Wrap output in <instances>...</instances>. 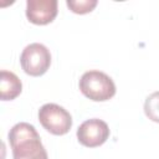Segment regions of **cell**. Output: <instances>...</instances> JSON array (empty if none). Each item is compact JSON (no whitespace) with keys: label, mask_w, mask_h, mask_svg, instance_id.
Returning a JSON list of instances; mask_svg holds the SVG:
<instances>
[{"label":"cell","mask_w":159,"mask_h":159,"mask_svg":"<svg viewBox=\"0 0 159 159\" xmlns=\"http://www.w3.org/2000/svg\"><path fill=\"white\" fill-rule=\"evenodd\" d=\"M144 113L150 120L159 123V91L147 97L144 102Z\"/></svg>","instance_id":"8"},{"label":"cell","mask_w":159,"mask_h":159,"mask_svg":"<svg viewBox=\"0 0 159 159\" xmlns=\"http://www.w3.org/2000/svg\"><path fill=\"white\" fill-rule=\"evenodd\" d=\"M78 86L82 94L94 102L108 101L116 94V84L113 80L104 72L97 70L84 72Z\"/></svg>","instance_id":"2"},{"label":"cell","mask_w":159,"mask_h":159,"mask_svg":"<svg viewBox=\"0 0 159 159\" xmlns=\"http://www.w3.org/2000/svg\"><path fill=\"white\" fill-rule=\"evenodd\" d=\"M20 63L26 75L32 77L42 76L47 72L51 65V53L50 50L39 42L27 45L20 56Z\"/></svg>","instance_id":"3"},{"label":"cell","mask_w":159,"mask_h":159,"mask_svg":"<svg viewBox=\"0 0 159 159\" xmlns=\"http://www.w3.org/2000/svg\"><path fill=\"white\" fill-rule=\"evenodd\" d=\"M57 15L56 0H27L26 17L35 25H47Z\"/></svg>","instance_id":"6"},{"label":"cell","mask_w":159,"mask_h":159,"mask_svg":"<svg viewBox=\"0 0 159 159\" xmlns=\"http://www.w3.org/2000/svg\"><path fill=\"white\" fill-rule=\"evenodd\" d=\"M67 6L75 14H88L97 6V0H67Z\"/></svg>","instance_id":"9"},{"label":"cell","mask_w":159,"mask_h":159,"mask_svg":"<svg viewBox=\"0 0 159 159\" xmlns=\"http://www.w3.org/2000/svg\"><path fill=\"white\" fill-rule=\"evenodd\" d=\"M22 91V83L20 78L10 71L1 70L0 72V96L2 101L15 99Z\"/></svg>","instance_id":"7"},{"label":"cell","mask_w":159,"mask_h":159,"mask_svg":"<svg viewBox=\"0 0 159 159\" xmlns=\"http://www.w3.org/2000/svg\"><path fill=\"white\" fill-rule=\"evenodd\" d=\"M39 120L41 125L55 135H63L72 127L71 114L56 103H46L39 109Z\"/></svg>","instance_id":"4"},{"label":"cell","mask_w":159,"mask_h":159,"mask_svg":"<svg viewBox=\"0 0 159 159\" xmlns=\"http://www.w3.org/2000/svg\"><path fill=\"white\" fill-rule=\"evenodd\" d=\"M109 137V128L107 123L98 118L84 120L77 129L78 142L87 148H96L106 143Z\"/></svg>","instance_id":"5"},{"label":"cell","mask_w":159,"mask_h":159,"mask_svg":"<svg viewBox=\"0 0 159 159\" xmlns=\"http://www.w3.org/2000/svg\"><path fill=\"white\" fill-rule=\"evenodd\" d=\"M7 138L14 159H48L40 135L32 124L26 122L15 124Z\"/></svg>","instance_id":"1"}]
</instances>
